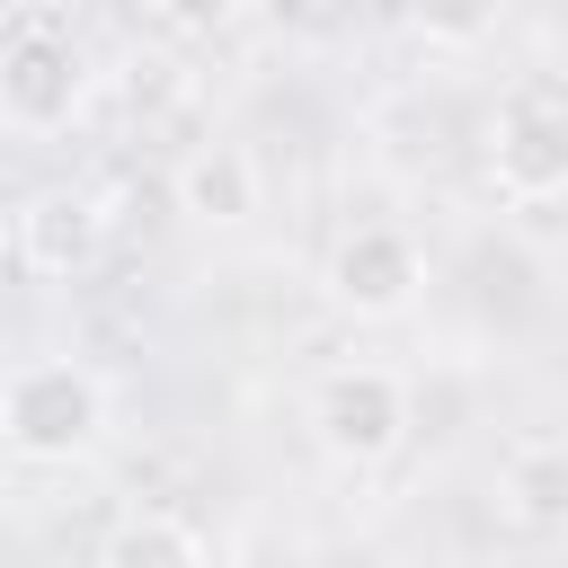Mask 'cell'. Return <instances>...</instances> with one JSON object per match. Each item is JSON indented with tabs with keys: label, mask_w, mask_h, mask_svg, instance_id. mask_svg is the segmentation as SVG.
Masks as SVG:
<instances>
[{
	"label": "cell",
	"mask_w": 568,
	"mask_h": 568,
	"mask_svg": "<svg viewBox=\"0 0 568 568\" xmlns=\"http://www.w3.org/2000/svg\"><path fill=\"white\" fill-rule=\"evenodd\" d=\"M106 382L80 364V355H36L0 382V435H9V462H36V470H71L106 444Z\"/></svg>",
	"instance_id": "obj_1"
},
{
	"label": "cell",
	"mask_w": 568,
	"mask_h": 568,
	"mask_svg": "<svg viewBox=\"0 0 568 568\" xmlns=\"http://www.w3.org/2000/svg\"><path fill=\"white\" fill-rule=\"evenodd\" d=\"M417 426V399L390 364H328L311 382V435L337 470H382Z\"/></svg>",
	"instance_id": "obj_2"
},
{
	"label": "cell",
	"mask_w": 568,
	"mask_h": 568,
	"mask_svg": "<svg viewBox=\"0 0 568 568\" xmlns=\"http://www.w3.org/2000/svg\"><path fill=\"white\" fill-rule=\"evenodd\" d=\"M488 178L506 204H568V98L524 80L488 115Z\"/></svg>",
	"instance_id": "obj_3"
},
{
	"label": "cell",
	"mask_w": 568,
	"mask_h": 568,
	"mask_svg": "<svg viewBox=\"0 0 568 568\" xmlns=\"http://www.w3.org/2000/svg\"><path fill=\"white\" fill-rule=\"evenodd\" d=\"M80 106H89V53L62 27L27 18L0 44V124H18V133H71Z\"/></svg>",
	"instance_id": "obj_4"
},
{
	"label": "cell",
	"mask_w": 568,
	"mask_h": 568,
	"mask_svg": "<svg viewBox=\"0 0 568 568\" xmlns=\"http://www.w3.org/2000/svg\"><path fill=\"white\" fill-rule=\"evenodd\" d=\"M328 302L346 320H408L417 293H426V248L399 231V222H355L337 248H328Z\"/></svg>",
	"instance_id": "obj_5"
},
{
	"label": "cell",
	"mask_w": 568,
	"mask_h": 568,
	"mask_svg": "<svg viewBox=\"0 0 568 568\" xmlns=\"http://www.w3.org/2000/svg\"><path fill=\"white\" fill-rule=\"evenodd\" d=\"M98 248H106V204L89 186H36L18 204V266L27 275L71 284V275L98 266Z\"/></svg>",
	"instance_id": "obj_6"
},
{
	"label": "cell",
	"mask_w": 568,
	"mask_h": 568,
	"mask_svg": "<svg viewBox=\"0 0 568 568\" xmlns=\"http://www.w3.org/2000/svg\"><path fill=\"white\" fill-rule=\"evenodd\" d=\"M178 213H195L204 231H240L257 213V160L240 142H204L178 160Z\"/></svg>",
	"instance_id": "obj_7"
},
{
	"label": "cell",
	"mask_w": 568,
	"mask_h": 568,
	"mask_svg": "<svg viewBox=\"0 0 568 568\" xmlns=\"http://www.w3.org/2000/svg\"><path fill=\"white\" fill-rule=\"evenodd\" d=\"M497 506L524 532H568V444H550V435L515 444L506 470H497Z\"/></svg>",
	"instance_id": "obj_8"
},
{
	"label": "cell",
	"mask_w": 568,
	"mask_h": 568,
	"mask_svg": "<svg viewBox=\"0 0 568 568\" xmlns=\"http://www.w3.org/2000/svg\"><path fill=\"white\" fill-rule=\"evenodd\" d=\"M204 550H213V532H204V524H186V515H160V506H151V515H124V524L106 532V559H142V568H151V559L195 568Z\"/></svg>",
	"instance_id": "obj_9"
},
{
	"label": "cell",
	"mask_w": 568,
	"mask_h": 568,
	"mask_svg": "<svg viewBox=\"0 0 568 568\" xmlns=\"http://www.w3.org/2000/svg\"><path fill=\"white\" fill-rule=\"evenodd\" d=\"M497 18H506V0H408V27H417L426 44H444V53L488 44V36H497Z\"/></svg>",
	"instance_id": "obj_10"
},
{
	"label": "cell",
	"mask_w": 568,
	"mask_h": 568,
	"mask_svg": "<svg viewBox=\"0 0 568 568\" xmlns=\"http://www.w3.org/2000/svg\"><path fill=\"white\" fill-rule=\"evenodd\" d=\"M151 18H160L169 36H222V27L240 18V0H151Z\"/></svg>",
	"instance_id": "obj_11"
},
{
	"label": "cell",
	"mask_w": 568,
	"mask_h": 568,
	"mask_svg": "<svg viewBox=\"0 0 568 568\" xmlns=\"http://www.w3.org/2000/svg\"><path fill=\"white\" fill-rule=\"evenodd\" d=\"M0 462H9V435H0Z\"/></svg>",
	"instance_id": "obj_12"
}]
</instances>
